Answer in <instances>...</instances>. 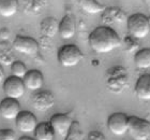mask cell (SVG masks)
Instances as JSON below:
<instances>
[{"instance_id": "21", "label": "cell", "mask_w": 150, "mask_h": 140, "mask_svg": "<svg viewBox=\"0 0 150 140\" xmlns=\"http://www.w3.org/2000/svg\"><path fill=\"white\" fill-rule=\"evenodd\" d=\"M135 66L138 69H149L150 68V49L145 47L138 50L134 55Z\"/></svg>"}, {"instance_id": "27", "label": "cell", "mask_w": 150, "mask_h": 140, "mask_svg": "<svg viewBox=\"0 0 150 140\" xmlns=\"http://www.w3.org/2000/svg\"><path fill=\"white\" fill-rule=\"evenodd\" d=\"M16 135L12 129L2 128L0 129V140H15Z\"/></svg>"}, {"instance_id": "26", "label": "cell", "mask_w": 150, "mask_h": 140, "mask_svg": "<svg viewBox=\"0 0 150 140\" xmlns=\"http://www.w3.org/2000/svg\"><path fill=\"white\" fill-rule=\"evenodd\" d=\"M123 45H125V51H128V52H134L138 47V40L135 39V38L131 37V36H128L123 40Z\"/></svg>"}, {"instance_id": "4", "label": "cell", "mask_w": 150, "mask_h": 140, "mask_svg": "<svg viewBox=\"0 0 150 140\" xmlns=\"http://www.w3.org/2000/svg\"><path fill=\"white\" fill-rule=\"evenodd\" d=\"M57 58H58V62L62 67L70 68V67L77 66L84 59V54L77 45L73 43H68L59 49Z\"/></svg>"}, {"instance_id": "28", "label": "cell", "mask_w": 150, "mask_h": 140, "mask_svg": "<svg viewBox=\"0 0 150 140\" xmlns=\"http://www.w3.org/2000/svg\"><path fill=\"white\" fill-rule=\"evenodd\" d=\"M87 140H106V137L100 131H91L88 134Z\"/></svg>"}, {"instance_id": "14", "label": "cell", "mask_w": 150, "mask_h": 140, "mask_svg": "<svg viewBox=\"0 0 150 140\" xmlns=\"http://www.w3.org/2000/svg\"><path fill=\"white\" fill-rule=\"evenodd\" d=\"M24 85L27 90L32 92H38L42 88L44 84V75L43 73L38 69L28 70L26 75L23 78Z\"/></svg>"}, {"instance_id": "8", "label": "cell", "mask_w": 150, "mask_h": 140, "mask_svg": "<svg viewBox=\"0 0 150 140\" xmlns=\"http://www.w3.org/2000/svg\"><path fill=\"white\" fill-rule=\"evenodd\" d=\"M2 88L3 93L6 94V97L14 98V99H19L21 97H23L26 90L23 79L14 77V75H11L3 81Z\"/></svg>"}, {"instance_id": "2", "label": "cell", "mask_w": 150, "mask_h": 140, "mask_svg": "<svg viewBox=\"0 0 150 140\" xmlns=\"http://www.w3.org/2000/svg\"><path fill=\"white\" fill-rule=\"evenodd\" d=\"M105 84L110 92L120 94L129 85V73L123 66L110 67L105 75Z\"/></svg>"}, {"instance_id": "29", "label": "cell", "mask_w": 150, "mask_h": 140, "mask_svg": "<svg viewBox=\"0 0 150 140\" xmlns=\"http://www.w3.org/2000/svg\"><path fill=\"white\" fill-rule=\"evenodd\" d=\"M11 37V30L9 28L2 27L0 29V40L1 41H9Z\"/></svg>"}, {"instance_id": "20", "label": "cell", "mask_w": 150, "mask_h": 140, "mask_svg": "<svg viewBox=\"0 0 150 140\" xmlns=\"http://www.w3.org/2000/svg\"><path fill=\"white\" fill-rule=\"evenodd\" d=\"M78 6L83 11L89 14H98V13H103V11L106 8L98 2L97 0H77Z\"/></svg>"}, {"instance_id": "12", "label": "cell", "mask_w": 150, "mask_h": 140, "mask_svg": "<svg viewBox=\"0 0 150 140\" xmlns=\"http://www.w3.org/2000/svg\"><path fill=\"white\" fill-rule=\"evenodd\" d=\"M59 31V22L53 16H48L40 23L41 39L43 42H50Z\"/></svg>"}, {"instance_id": "22", "label": "cell", "mask_w": 150, "mask_h": 140, "mask_svg": "<svg viewBox=\"0 0 150 140\" xmlns=\"http://www.w3.org/2000/svg\"><path fill=\"white\" fill-rule=\"evenodd\" d=\"M47 6V0H24V10L26 13L39 15Z\"/></svg>"}, {"instance_id": "10", "label": "cell", "mask_w": 150, "mask_h": 140, "mask_svg": "<svg viewBox=\"0 0 150 140\" xmlns=\"http://www.w3.org/2000/svg\"><path fill=\"white\" fill-rule=\"evenodd\" d=\"M73 118L66 113H56L50 120V124L52 125L56 135L61 137H66L69 133L70 128L73 124Z\"/></svg>"}, {"instance_id": "32", "label": "cell", "mask_w": 150, "mask_h": 140, "mask_svg": "<svg viewBox=\"0 0 150 140\" xmlns=\"http://www.w3.org/2000/svg\"><path fill=\"white\" fill-rule=\"evenodd\" d=\"M145 2V4H146V6L148 8V10L150 11V0H143Z\"/></svg>"}, {"instance_id": "6", "label": "cell", "mask_w": 150, "mask_h": 140, "mask_svg": "<svg viewBox=\"0 0 150 140\" xmlns=\"http://www.w3.org/2000/svg\"><path fill=\"white\" fill-rule=\"evenodd\" d=\"M12 47L16 52L31 57L37 56L40 51V43L35 39L28 36H16Z\"/></svg>"}, {"instance_id": "16", "label": "cell", "mask_w": 150, "mask_h": 140, "mask_svg": "<svg viewBox=\"0 0 150 140\" xmlns=\"http://www.w3.org/2000/svg\"><path fill=\"white\" fill-rule=\"evenodd\" d=\"M76 32V25H75L74 19L72 16L67 14L62 17V19L59 22V31L58 34L62 39H72Z\"/></svg>"}, {"instance_id": "19", "label": "cell", "mask_w": 150, "mask_h": 140, "mask_svg": "<svg viewBox=\"0 0 150 140\" xmlns=\"http://www.w3.org/2000/svg\"><path fill=\"white\" fill-rule=\"evenodd\" d=\"M102 19L105 23H121L125 21V13L119 8H108L103 11Z\"/></svg>"}, {"instance_id": "31", "label": "cell", "mask_w": 150, "mask_h": 140, "mask_svg": "<svg viewBox=\"0 0 150 140\" xmlns=\"http://www.w3.org/2000/svg\"><path fill=\"white\" fill-rule=\"evenodd\" d=\"M19 140H35V138H31V137H28V136H24V137H21Z\"/></svg>"}, {"instance_id": "5", "label": "cell", "mask_w": 150, "mask_h": 140, "mask_svg": "<svg viewBox=\"0 0 150 140\" xmlns=\"http://www.w3.org/2000/svg\"><path fill=\"white\" fill-rule=\"evenodd\" d=\"M128 133L135 140H148L150 138V121L135 115L129 116Z\"/></svg>"}, {"instance_id": "7", "label": "cell", "mask_w": 150, "mask_h": 140, "mask_svg": "<svg viewBox=\"0 0 150 140\" xmlns=\"http://www.w3.org/2000/svg\"><path fill=\"white\" fill-rule=\"evenodd\" d=\"M107 128L115 136H122L128 133L129 116L123 112H115L107 118Z\"/></svg>"}, {"instance_id": "18", "label": "cell", "mask_w": 150, "mask_h": 140, "mask_svg": "<svg viewBox=\"0 0 150 140\" xmlns=\"http://www.w3.org/2000/svg\"><path fill=\"white\" fill-rule=\"evenodd\" d=\"M35 140H54L55 138V131H54L50 122H41L35 127Z\"/></svg>"}, {"instance_id": "25", "label": "cell", "mask_w": 150, "mask_h": 140, "mask_svg": "<svg viewBox=\"0 0 150 140\" xmlns=\"http://www.w3.org/2000/svg\"><path fill=\"white\" fill-rule=\"evenodd\" d=\"M10 68H11L12 75L17 77V78H21V79L24 78L26 75V73H27V71H28L26 65L23 62H21V60H15L12 65L10 66Z\"/></svg>"}, {"instance_id": "17", "label": "cell", "mask_w": 150, "mask_h": 140, "mask_svg": "<svg viewBox=\"0 0 150 140\" xmlns=\"http://www.w3.org/2000/svg\"><path fill=\"white\" fill-rule=\"evenodd\" d=\"M15 60L14 49L9 41H0V64L2 66H11Z\"/></svg>"}, {"instance_id": "24", "label": "cell", "mask_w": 150, "mask_h": 140, "mask_svg": "<svg viewBox=\"0 0 150 140\" xmlns=\"http://www.w3.org/2000/svg\"><path fill=\"white\" fill-rule=\"evenodd\" d=\"M84 139V133L81 131V127L77 121L73 122L72 126L70 128L69 133L64 137V140H83Z\"/></svg>"}, {"instance_id": "11", "label": "cell", "mask_w": 150, "mask_h": 140, "mask_svg": "<svg viewBox=\"0 0 150 140\" xmlns=\"http://www.w3.org/2000/svg\"><path fill=\"white\" fill-rule=\"evenodd\" d=\"M32 106L38 111H47L55 106V96L50 90H38L32 96Z\"/></svg>"}, {"instance_id": "9", "label": "cell", "mask_w": 150, "mask_h": 140, "mask_svg": "<svg viewBox=\"0 0 150 140\" xmlns=\"http://www.w3.org/2000/svg\"><path fill=\"white\" fill-rule=\"evenodd\" d=\"M38 120L31 111H21L15 118V125L23 134H31L38 126Z\"/></svg>"}, {"instance_id": "13", "label": "cell", "mask_w": 150, "mask_h": 140, "mask_svg": "<svg viewBox=\"0 0 150 140\" xmlns=\"http://www.w3.org/2000/svg\"><path fill=\"white\" fill-rule=\"evenodd\" d=\"M21 112V103L18 99L6 97L0 101V115L6 120H15Z\"/></svg>"}, {"instance_id": "30", "label": "cell", "mask_w": 150, "mask_h": 140, "mask_svg": "<svg viewBox=\"0 0 150 140\" xmlns=\"http://www.w3.org/2000/svg\"><path fill=\"white\" fill-rule=\"evenodd\" d=\"M6 79H4V70H3V67L2 65L0 64V83L2 81H4Z\"/></svg>"}, {"instance_id": "3", "label": "cell", "mask_w": 150, "mask_h": 140, "mask_svg": "<svg viewBox=\"0 0 150 140\" xmlns=\"http://www.w3.org/2000/svg\"><path fill=\"white\" fill-rule=\"evenodd\" d=\"M129 36L142 40L150 34V19L145 14L135 13L127 19Z\"/></svg>"}, {"instance_id": "23", "label": "cell", "mask_w": 150, "mask_h": 140, "mask_svg": "<svg viewBox=\"0 0 150 140\" xmlns=\"http://www.w3.org/2000/svg\"><path fill=\"white\" fill-rule=\"evenodd\" d=\"M18 10V0H0V15L11 17Z\"/></svg>"}, {"instance_id": "1", "label": "cell", "mask_w": 150, "mask_h": 140, "mask_svg": "<svg viewBox=\"0 0 150 140\" xmlns=\"http://www.w3.org/2000/svg\"><path fill=\"white\" fill-rule=\"evenodd\" d=\"M89 45L97 54H107L121 45V39L115 29L107 25L94 28L88 38Z\"/></svg>"}, {"instance_id": "15", "label": "cell", "mask_w": 150, "mask_h": 140, "mask_svg": "<svg viewBox=\"0 0 150 140\" xmlns=\"http://www.w3.org/2000/svg\"><path fill=\"white\" fill-rule=\"evenodd\" d=\"M134 93L138 99L148 101L150 100V75L145 73L137 79L135 83Z\"/></svg>"}]
</instances>
